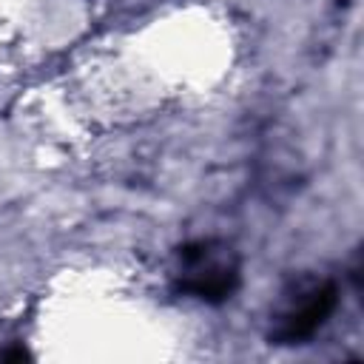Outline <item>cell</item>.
<instances>
[{
    "instance_id": "1",
    "label": "cell",
    "mask_w": 364,
    "mask_h": 364,
    "mask_svg": "<svg viewBox=\"0 0 364 364\" xmlns=\"http://www.w3.org/2000/svg\"><path fill=\"white\" fill-rule=\"evenodd\" d=\"M171 279L176 293L205 304H222L242 284V256L225 239H193L176 250Z\"/></svg>"
},
{
    "instance_id": "2",
    "label": "cell",
    "mask_w": 364,
    "mask_h": 364,
    "mask_svg": "<svg viewBox=\"0 0 364 364\" xmlns=\"http://www.w3.org/2000/svg\"><path fill=\"white\" fill-rule=\"evenodd\" d=\"M338 287L327 276L304 273L284 284L276 307L270 310L267 341L279 347L307 344L336 313Z\"/></svg>"
}]
</instances>
